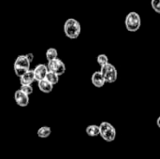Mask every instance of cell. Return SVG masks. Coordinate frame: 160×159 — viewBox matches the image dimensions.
Returning a JSON list of instances; mask_svg holds the SVG:
<instances>
[{"instance_id": "6da1fadb", "label": "cell", "mask_w": 160, "mask_h": 159, "mask_svg": "<svg viewBox=\"0 0 160 159\" xmlns=\"http://www.w3.org/2000/svg\"><path fill=\"white\" fill-rule=\"evenodd\" d=\"M82 31L81 23L74 18L68 19L64 23V33L70 39H76L79 37Z\"/></svg>"}, {"instance_id": "7a4b0ae2", "label": "cell", "mask_w": 160, "mask_h": 159, "mask_svg": "<svg viewBox=\"0 0 160 159\" xmlns=\"http://www.w3.org/2000/svg\"><path fill=\"white\" fill-rule=\"evenodd\" d=\"M31 63L27 60L25 55H19L13 64V70L17 77L21 78L23 74L30 70Z\"/></svg>"}, {"instance_id": "3957f363", "label": "cell", "mask_w": 160, "mask_h": 159, "mask_svg": "<svg viewBox=\"0 0 160 159\" xmlns=\"http://www.w3.org/2000/svg\"><path fill=\"white\" fill-rule=\"evenodd\" d=\"M126 28L129 32H136L141 28L142 25V19L138 12L131 11L129 12L125 19Z\"/></svg>"}, {"instance_id": "277c9868", "label": "cell", "mask_w": 160, "mask_h": 159, "mask_svg": "<svg viewBox=\"0 0 160 159\" xmlns=\"http://www.w3.org/2000/svg\"><path fill=\"white\" fill-rule=\"evenodd\" d=\"M100 128V136L102 139L108 142H112L116 138V129L114 127L108 123V122H102L99 126Z\"/></svg>"}, {"instance_id": "5b68a950", "label": "cell", "mask_w": 160, "mask_h": 159, "mask_svg": "<svg viewBox=\"0 0 160 159\" xmlns=\"http://www.w3.org/2000/svg\"><path fill=\"white\" fill-rule=\"evenodd\" d=\"M100 72L102 76L104 77L106 82L108 83H113L116 82L117 77H118V72L116 67L112 64H107L104 67H101Z\"/></svg>"}, {"instance_id": "8992f818", "label": "cell", "mask_w": 160, "mask_h": 159, "mask_svg": "<svg viewBox=\"0 0 160 159\" xmlns=\"http://www.w3.org/2000/svg\"><path fill=\"white\" fill-rule=\"evenodd\" d=\"M47 67H48V69H49L50 72L55 73L58 76H61L66 72V65L59 58H56V59H54L52 61L48 62Z\"/></svg>"}, {"instance_id": "52a82bcc", "label": "cell", "mask_w": 160, "mask_h": 159, "mask_svg": "<svg viewBox=\"0 0 160 159\" xmlns=\"http://www.w3.org/2000/svg\"><path fill=\"white\" fill-rule=\"evenodd\" d=\"M34 75H35V79L36 81L38 82L40 81H43L46 79V76L49 72V69H48V67L47 65H44V64H39L34 69Z\"/></svg>"}, {"instance_id": "ba28073f", "label": "cell", "mask_w": 160, "mask_h": 159, "mask_svg": "<svg viewBox=\"0 0 160 159\" xmlns=\"http://www.w3.org/2000/svg\"><path fill=\"white\" fill-rule=\"evenodd\" d=\"M14 100H15V102L17 103L18 106H20L22 108H24V107L28 106V104H29V96L23 94L19 89L14 93Z\"/></svg>"}, {"instance_id": "9c48e42d", "label": "cell", "mask_w": 160, "mask_h": 159, "mask_svg": "<svg viewBox=\"0 0 160 159\" xmlns=\"http://www.w3.org/2000/svg\"><path fill=\"white\" fill-rule=\"evenodd\" d=\"M91 82H92L93 85L96 86L97 88H101L106 83V81L100 71H96L93 73V75L91 77Z\"/></svg>"}, {"instance_id": "30bf717a", "label": "cell", "mask_w": 160, "mask_h": 159, "mask_svg": "<svg viewBox=\"0 0 160 159\" xmlns=\"http://www.w3.org/2000/svg\"><path fill=\"white\" fill-rule=\"evenodd\" d=\"M35 81H36V79H35L34 71L31 69L20 78L21 85H31Z\"/></svg>"}, {"instance_id": "8fae6325", "label": "cell", "mask_w": 160, "mask_h": 159, "mask_svg": "<svg viewBox=\"0 0 160 159\" xmlns=\"http://www.w3.org/2000/svg\"><path fill=\"white\" fill-rule=\"evenodd\" d=\"M38 89H39L42 93H44V94H50V93L52 91V89H53V85L51 84V83H50L49 82H47L46 80H43V81L38 82Z\"/></svg>"}, {"instance_id": "7c38bea8", "label": "cell", "mask_w": 160, "mask_h": 159, "mask_svg": "<svg viewBox=\"0 0 160 159\" xmlns=\"http://www.w3.org/2000/svg\"><path fill=\"white\" fill-rule=\"evenodd\" d=\"M85 131H86V134L89 137H98V136L100 135L99 126H97V125H90V126H88L86 127Z\"/></svg>"}, {"instance_id": "4fadbf2b", "label": "cell", "mask_w": 160, "mask_h": 159, "mask_svg": "<svg viewBox=\"0 0 160 159\" xmlns=\"http://www.w3.org/2000/svg\"><path fill=\"white\" fill-rule=\"evenodd\" d=\"M51 133H52L51 127H46V126L41 127L38 130V136L39 138H41V139H47V138H49L50 135H51Z\"/></svg>"}, {"instance_id": "5bb4252c", "label": "cell", "mask_w": 160, "mask_h": 159, "mask_svg": "<svg viewBox=\"0 0 160 159\" xmlns=\"http://www.w3.org/2000/svg\"><path fill=\"white\" fill-rule=\"evenodd\" d=\"M58 58V52L55 48H49L46 52V59L48 62Z\"/></svg>"}, {"instance_id": "9a60e30c", "label": "cell", "mask_w": 160, "mask_h": 159, "mask_svg": "<svg viewBox=\"0 0 160 159\" xmlns=\"http://www.w3.org/2000/svg\"><path fill=\"white\" fill-rule=\"evenodd\" d=\"M47 82H49L51 84H52V85H55V84H57L58 83V82H59V76L57 75V74H55V73H52V72H48V74H47V76H46V79H45Z\"/></svg>"}, {"instance_id": "2e32d148", "label": "cell", "mask_w": 160, "mask_h": 159, "mask_svg": "<svg viewBox=\"0 0 160 159\" xmlns=\"http://www.w3.org/2000/svg\"><path fill=\"white\" fill-rule=\"evenodd\" d=\"M97 62H98V65L100 66V67H104L105 65L109 64V58H108V56H107L106 54L102 53V54H99V55L97 57Z\"/></svg>"}, {"instance_id": "e0dca14e", "label": "cell", "mask_w": 160, "mask_h": 159, "mask_svg": "<svg viewBox=\"0 0 160 159\" xmlns=\"http://www.w3.org/2000/svg\"><path fill=\"white\" fill-rule=\"evenodd\" d=\"M20 90H21L23 94H25V95H27V96L32 95V94H33V91H34L32 85H21Z\"/></svg>"}, {"instance_id": "ac0fdd59", "label": "cell", "mask_w": 160, "mask_h": 159, "mask_svg": "<svg viewBox=\"0 0 160 159\" xmlns=\"http://www.w3.org/2000/svg\"><path fill=\"white\" fill-rule=\"evenodd\" d=\"M151 7L155 12L160 14V0H151Z\"/></svg>"}, {"instance_id": "d6986e66", "label": "cell", "mask_w": 160, "mask_h": 159, "mask_svg": "<svg viewBox=\"0 0 160 159\" xmlns=\"http://www.w3.org/2000/svg\"><path fill=\"white\" fill-rule=\"evenodd\" d=\"M25 55V57L27 58V60L31 63V62H33V60H34V54L32 53V52H29V53H26V54H24Z\"/></svg>"}, {"instance_id": "ffe728a7", "label": "cell", "mask_w": 160, "mask_h": 159, "mask_svg": "<svg viewBox=\"0 0 160 159\" xmlns=\"http://www.w3.org/2000/svg\"><path fill=\"white\" fill-rule=\"evenodd\" d=\"M157 125H158V128H160V116L158 118V120H157Z\"/></svg>"}]
</instances>
